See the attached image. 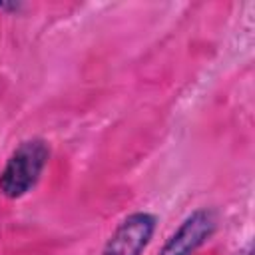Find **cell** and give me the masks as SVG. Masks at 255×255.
Wrapping results in <instances>:
<instances>
[{
	"instance_id": "3",
	"label": "cell",
	"mask_w": 255,
	"mask_h": 255,
	"mask_svg": "<svg viewBox=\"0 0 255 255\" xmlns=\"http://www.w3.org/2000/svg\"><path fill=\"white\" fill-rule=\"evenodd\" d=\"M217 229V215L213 209L201 207L189 213L181 225L167 237L159 255H193Z\"/></svg>"
},
{
	"instance_id": "1",
	"label": "cell",
	"mask_w": 255,
	"mask_h": 255,
	"mask_svg": "<svg viewBox=\"0 0 255 255\" xmlns=\"http://www.w3.org/2000/svg\"><path fill=\"white\" fill-rule=\"evenodd\" d=\"M50 147L42 137L24 139L8 157L0 171V193L8 199H18L34 189L48 163Z\"/></svg>"
},
{
	"instance_id": "2",
	"label": "cell",
	"mask_w": 255,
	"mask_h": 255,
	"mask_svg": "<svg viewBox=\"0 0 255 255\" xmlns=\"http://www.w3.org/2000/svg\"><path fill=\"white\" fill-rule=\"evenodd\" d=\"M157 227V217L147 211H135L124 217L108 237L100 255H143Z\"/></svg>"
}]
</instances>
